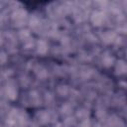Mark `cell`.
<instances>
[{
    "label": "cell",
    "mask_w": 127,
    "mask_h": 127,
    "mask_svg": "<svg viewBox=\"0 0 127 127\" xmlns=\"http://www.w3.org/2000/svg\"><path fill=\"white\" fill-rule=\"evenodd\" d=\"M7 94L10 99H15L17 97V89L14 85H7Z\"/></svg>",
    "instance_id": "6da1fadb"
},
{
    "label": "cell",
    "mask_w": 127,
    "mask_h": 127,
    "mask_svg": "<svg viewBox=\"0 0 127 127\" xmlns=\"http://www.w3.org/2000/svg\"><path fill=\"white\" fill-rule=\"evenodd\" d=\"M35 72H36V74H37L39 77H41V78H44V77H46V76H47L46 69H45L43 66L38 65V66L35 68Z\"/></svg>",
    "instance_id": "7a4b0ae2"
},
{
    "label": "cell",
    "mask_w": 127,
    "mask_h": 127,
    "mask_svg": "<svg viewBox=\"0 0 127 127\" xmlns=\"http://www.w3.org/2000/svg\"><path fill=\"white\" fill-rule=\"evenodd\" d=\"M48 50V46L44 41H41L38 43V52L40 54H45Z\"/></svg>",
    "instance_id": "3957f363"
},
{
    "label": "cell",
    "mask_w": 127,
    "mask_h": 127,
    "mask_svg": "<svg viewBox=\"0 0 127 127\" xmlns=\"http://www.w3.org/2000/svg\"><path fill=\"white\" fill-rule=\"evenodd\" d=\"M113 63V58L111 56H104L103 58V64L106 65V66H110Z\"/></svg>",
    "instance_id": "277c9868"
},
{
    "label": "cell",
    "mask_w": 127,
    "mask_h": 127,
    "mask_svg": "<svg viewBox=\"0 0 127 127\" xmlns=\"http://www.w3.org/2000/svg\"><path fill=\"white\" fill-rule=\"evenodd\" d=\"M6 60H7L6 55H5L4 53H1V54H0V64H2L3 63H5Z\"/></svg>",
    "instance_id": "5b68a950"
},
{
    "label": "cell",
    "mask_w": 127,
    "mask_h": 127,
    "mask_svg": "<svg viewBox=\"0 0 127 127\" xmlns=\"http://www.w3.org/2000/svg\"><path fill=\"white\" fill-rule=\"evenodd\" d=\"M81 127H90L89 121H87V120L83 121V122H82V124H81Z\"/></svg>",
    "instance_id": "8992f818"
}]
</instances>
